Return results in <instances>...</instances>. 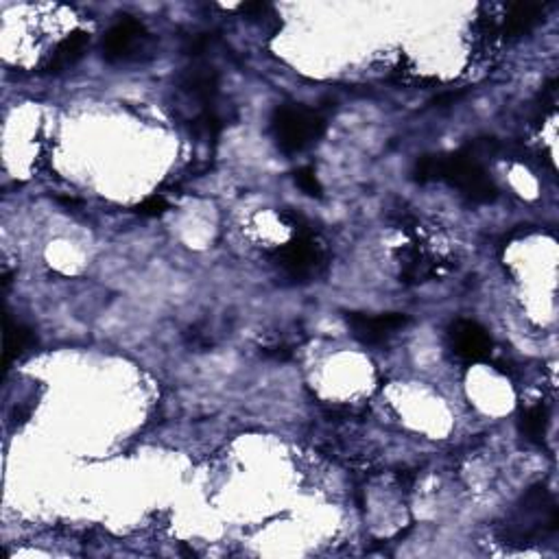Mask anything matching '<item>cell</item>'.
Wrapping results in <instances>:
<instances>
[{"mask_svg": "<svg viewBox=\"0 0 559 559\" xmlns=\"http://www.w3.org/2000/svg\"><path fill=\"white\" fill-rule=\"evenodd\" d=\"M88 44H90V36L86 31H75L68 37H64L62 42L55 48L51 62H48L47 70L48 73H62V70L75 66L86 53Z\"/></svg>", "mask_w": 559, "mask_h": 559, "instance_id": "ba28073f", "label": "cell"}, {"mask_svg": "<svg viewBox=\"0 0 559 559\" xmlns=\"http://www.w3.org/2000/svg\"><path fill=\"white\" fill-rule=\"evenodd\" d=\"M181 90L199 98L202 103H210L214 98V94L219 90V75L212 66L208 64H195L191 68L184 70L180 79Z\"/></svg>", "mask_w": 559, "mask_h": 559, "instance_id": "52a82bcc", "label": "cell"}, {"mask_svg": "<svg viewBox=\"0 0 559 559\" xmlns=\"http://www.w3.org/2000/svg\"><path fill=\"white\" fill-rule=\"evenodd\" d=\"M450 346L459 358L470 363L485 361L490 357L492 341L483 326H479L477 321L470 319H459L455 326L450 328Z\"/></svg>", "mask_w": 559, "mask_h": 559, "instance_id": "3957f363", "label": "cell"}, {"mask_svg": "<svg viewBox=\"0 0 559 559\" xmlns=\"http://www.w3.org/2000/svg\"><path fill=\"white\" fill-rule=\"evenodd\" d=\"M546 426H549V411H546L542 404L527 409L520 419V433L524 435V440L531 444H542L546 435Z\"/></svg>", "mask_w": 559, "mask_h": 559, "instance_id": "8fae6325", "label": "cell"}, {"mask_svg": "<svg viewBox=\"0 0 559 559\" xmlns=\"http://www.w3.org/2000/svg\"><path fill=\"white\" fill-rule=\"evenodd\" d=\"M415 180L430 181L440 180V156H424L415 164Z\"/></svg>", "mask_w": 559, "mask_h": 559, "instance_id": "4fadbf2b", "label": "cell"}, {"mask_svg": "<svg viewBox=\"0 0 559 559\" xmlns=\"http://www.w3.org/2000/svg\"><path fill=\"white\" fill-rule=\"evenodd\" d=\"M210 44H212V37H210L208 33H202V36L191 37V40L186 42L184 51H186L188 55H202V53L206 51V48L210 47Z\"/></svg>", "mask_w": 559, "mask_h": 559, "instance_id": "2e32d148", "label": "cell"}, {"mask_svg": "<svg viewBox=\"0 0 559 559\" xmlns=\"http://www.w3.org/2000/svg\"><path fill=\"white\" fill-rule=\"evenodd\" d=\"M36 343V336H33L31 328H26L25 324H18V321H11L7 315L5 317V357H3V367L9 369V365L16 361V358L22 357L29 347Z\"/></svg>", "mask_w": 559, "mask_h": 559, "instance_id": "9c48e42d", "label": "cell"}, {"mask_svg": "<svg viewBox=\"0 0 559 559\" xmlns=\"http://www.w3.org/2000/svg\"><path fill=\"white\" fill-rule=\"evenodd\" d=\"M440 180L450 181L477 203H490L498 195L494 181L487 177L479 160L470 156L466 149L452 156H440Z\"/></svg>", "mask_w": 559, "mask_h": 559, "instance_id": "7a4b0ae2", "label": "cell"}, {"mask_svg": "<svg viewBox=\"0 0 559 559\" xmlns=\"http://www.w3.org/2000/svg\"><path fill=\"white\" fill-rule=\"evenodd\" d=\"M271 129H274L275 145L282 151L300 153L319 140L326 129V123L313 109L300 108V105H285V108L275 109Z\"/></svg>", "mask_w": 559, "mask_h": 559, "instance_id": "6da1fadb", "label": "cell"}, {"mask_svg": "<svg viewBox=\"0 0 559 559\" xmlns=\"http://www.w3.org/2000/svg\"><path fill=\"white\" fill-rule=\"evenodd\" d=\"M166 210H169V202H166L162 195L149 197L140 203V206H136V212L142 214V217H160V214H164Z\"/></svg>", "mask_w": 559, "mask_h": 559, "instance_id": "9a60e30c", "label": "cell"}, {"mask_svg": "<svg viewBox=\"0 0 559 559\" xmlns=\"http://www.w3.org/2000/svg\"><path fill=\"white\" fill-rule=\"evenodd\" d=\"M347 324L354 332L358 341L367 343V346H378L389 339L391 335H396L398 330L407 326V317L400 313H387V315H376V317H369V315L361 313H352L347 317Z\"/></svg>", "mask_w": 559, "mask_h": 559, "instance_id": "277c9868", "label": "cell"}, {"mask_svg": "<svg viewBox=\"0 0 559 559\" xmlns=\"http://www.w3.org/2000/svg\"><path fill=\"white\" fill-rule=\"evenodd\" d=\"M142 37H145V26H142L138 20L125 18L116 22L103 40L105 59L116 62V59L127 57L131 48H136V44L140 42Z\"/></svg>", "mask_w": 559, "mask_h": 559, "instance_id": "5b68a950", "label": "cell"}, {"mask_svg": "<svg viewBox=\"0 0 559 559\" xmlns=\"http://www.w3.org/2000/svg\"><path fill=\"white\" fill-rule=\"evenodd\" d=\"M192 131L202 138H217L221 131V119L212 109H203L202 116L192 123Z\"/></svg>", "mask_w": 559, "mask_h": 559, "instance_id": "7c38bea8", "label": "cell"}, {"mask_svg": "<svg viewBox=\"0 0 559 559\" xmlns=\"http://www.w3.org/2000/svg\"><path fill=\"white\" fill-rule=\"evenodd\" d=\"M542 20L540 5H513L505 18V36L520 37L529 33Z\"/></svg>", "mask_w": 559, "mask_h": 559, "instance_id": "30bf717a", "label": "cell"}, {"mask_svg": "<svg viewBox=\"0 0 559 559\" xmlns=\"http://www.w3.org/2000/svg\"><path fill=\"white\" fill-rule=\"evenodd\" d=\"M295 181H297V186H300L308 197H321V184H319L317 175H315V171L311 169V166H306V169L297 171Z\"/></svg>", "mask_w": 559, "mask_h": 559, "instance_id": "5bb4252c", "label": "cell"}, {"mask_svg": "<svg viewBox=\"0 0 559 559\" xmlns=\"http://www.w3.org/2000/svg\"><path fill=\"white\" fill-rule=\"evenodd\" d=\"M317 247L308 236H297L289 245L280 249V264L291 278H306L313 274L315 264H317Z\"/></svg>", "mask_w": 559, "mask_h": 559, "instance_id": "8992f818", "label": "cell"}]
</instances>
